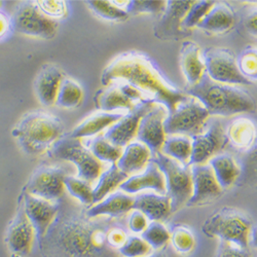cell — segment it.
Wrapping results in <instances>:
<instances>
[{
  "label": "cell",
  "mask_w": 257,
  "mask_h": 257,
  "mask_svg": "<svg viewBox=\"0 0 257 257\" xmlns=\"http://www.w3.org/2000/svg\"><path fill=\"white\" fill-rule=\"evenodd\" d=\"M141 237L156 251L164 249L171 240V231L162 223L153 221L149 223Z\"/></svg>",
  "instance_id": "e575fe53"
},
{
  "label": "cell",
  "mask_w": 257,
  "mask_h": 257,
  "mask_svg": "<svg viewBox=\"0 0 257 257\" xmlns=\"http://www.w3.org/2000/svg\"><path fill=\"white\" fill-rule=\"evenodd\" d=\"M128 178L126 174L117 168L116 164H112L109 168L103 171L97 180V184L93 190L94 205L103 201L105 198L115 192L117 188Z\"/></svg>",
  "instance_id": "83f0119b"
},
{
  "label": "cell",
  "mask_w": 257,
  "mask_h": 257,
  "mask_svg": "<svg viewBox=\"0 0 257 257\" xmlns=\"http://www.w3.org/2000/svg\"><path fill=\"white\" fill-rule=\"evenodd\" d=\"M167 8V2H128L126 12L128 15H141L152 14L161 15L164 14Z\"/></svg>",
  "instance_id": "60d3db41"
},
{
  "label": "cell",
  "mask_w": 257,
  "mask_h": 257,
  "mask_svg": "<svg viewBox=\"0 0 257 257\" xmlns=\"http://www.w3.org/2000/svg\"><path fill=\"white\" fill-rule=\"evenodd\" d=\"M49 154L57 160L72 163L77 169V177L91 184L98 180L105 170L104 164L93 156L81 140L72 137L70 134L62 136Z\"/></svg>",
  "instance_id": "8992f818"
},
{
  "label": "cell",
  "mask_w": 257,
  "mask_h": 257,
  "mask_svg": "<svg viewBox=\"0 0 257 257\" xmlns=\"http://www.w3.org/2000/svg\"><path fill=\"white\" fill-rule=\"evenodd\" d=\"M157 103L152 100H145L138 103L134 109L107 128L104 138L111 144L123 148L133 142L137 137L138 127L142 117L151 110Z\"/></svg>",
  "instance_id": "5bb4252c"
},
{
  "label": "cell",
  "mask_w": 257,
  "mask_h": 257,
  "mask_svg": "<svg viewBox=\"0 0 257 257\" xmlns=\"http://www.w3.org/2000/svg\"><path fill=\"white\" fill-rule=\"evenodd\" d=\"M20 199L22 200L25 212L33 227L35 228L38 244L48 233L60 213L59 202H52L31 196L23 191Z\"/></svg>",
  "instance_id": "9a60e30c"
},
{
  "label": "cell",
  "mask_w": 257,
  "mask_h": 257,
  "mask_svg": "<svg viewBox=\"0 0 257 257\" xmlns=\"http://www.w3.org/2000/svg\"><path fill=\"white\" fill-rule=\"evenodd\" d=\"M226 136L235 148L248 152L257 140V128L251 119L241 117L229 123Z\"/></svg>",
  "instance_id": "484cf974"
},
{
  "label": "cell",
  "mask_w": 257,
  "mask_h": 257,
  "mask_svg": "<svg viewBox=\"0 0 257 257\" xmlns=\"http://www.w3.org/2000/svg\"><path fill=\"white\" fill-rule=\"evenodd\" d=\"M133 210L142 212L149 221L163 222L171 214V200L167 195L142 194L135 198Z\"/></svg>",
  "instance_id": "603a6c76"
},
{
  "label": "cell",
  "mask_w": 257,
  "mask_h": 257,
  "mask_svg": "<svg viewBox=\"0 0 257 257\" xmlns=\"http://www.w3.org/2000/svg\"><path fill=\"white\" fill-rule=\"evenodd\" d=\"M12 25L21 34L41 39H51L58 31L59 23L42 13L35 2L21 3L13 17Z\"/></svg>",
  "instance_id": "9c48e42d"
},
{
  "label": "cell",
  "mask_w": 257,
  "mask_h": 257,
  "mask_svg": "<svg viewBox=\"0 0 257 257\" xmlns=\"http://www.w3.org/2000/svg\"><path fill=\"white\" fill-rule=\"evenodd\" d=\"M64 185H65V189L69 192V195L75 198L81 204L85 206L94 205V187L91 183L84 181L78 177L67 175L65 179H64Z\"/></svg>",
  "instance_id": "836d02e7"
},
{
  "label": "cell",
  "mask_w": 257,
  "mask_h": 257,
  "mask_svg": "<svg viewBox=\"0 0 257 257\" xmlns=\"http://www.w3.org/2000/svg\"><path fill=\"white\" fill-rule=\"evenodd\" d=\"M161 153L183 166H189L192 154V141L189 137L175 136L166 139Z\"/></svg>",
  "instance_id": "4dcf8cb0"
},
{
  "label": "cell",
  "mask_w": 257,
  "mask_h": 257,
  "mask_svg": "<svg viewBox=\"0 0 257 257\" xmlns=\"http://www.w3.org/2000/svg\"><path fill=\"white\" fill-rule=\"evenodd\" d=\"M174 249L180 254H188L196 247V238L192 231L182 225L175 226L171 231V240Z\"/></svg>",
  "instance_id": "8d00e7d4"
},
{
  "label": "cell",
  "mask_w": 257,
  "mask_h": 257,
  "mask_svg": "<svg viewBox=\"0 0 257 257\" xmlns=\"http://www.w3.org/2000/svg\"><path fill=\"white\" fill-rule=\"evenodd\" d=\"M64 78L65 75L59 67L55 65L42 67L34 81L35 95L42 105H56L58 92Z\"/></svg>",
  "instance_id": "d6986e66"
},
{
  "label": "cell",
  "mask_w": 257,
  "mask_h": 257,
  "mask_svg": "<svg viewBox=\"0 0 257 257\" xmlns=\"http://www.w3.org/2000/svg\"><path fill=\"white\" fill-rule=\"evenodd\" d=\"M12 134L27 155L36 157L51 151L63 136V124L57 116L35 110L25 114Z\"/></svg>",
  "instance_id": "277c9868"
},
{
  "label": "cell",
  "mask_w": 257,
  "mask_h": 257,
  "mask_svg": "<svg viewBox=\"0 0 257 257\" xmlns=\"http://www.w3.org/2000/svg\"><path fill=\"white\" fill-rule=\"evenodd\" d=\"M64 170L54 166L37 168L31 175L23 191L27 194L52 202H59L65 191Z\"/></svg>",
  "instance_id": "7c38bea8"
},
{
  "label": "cell",
  "mask_w": 257,
  "mask_h": 257,
  "mask_svg": "<svg viewBox=\"0 0 257 257\" xmlns=\"http://www.w3.org/2000/svg\"><path fill=\"white\" fill-rule=\"evenodd\" d=\"M134 201L135 198L131 195H127L121 190L115 191L103 201L91 206L85 211V215L91 219L102 216L119 217L133 210Z\"/></svg>",
  "instance_id": "44dd1931"
},
{
  "label": "cell",
  "mask_w": 257,
  "mask_h": 257,
  "mask_svg": "<svg viewBox=\"0 0 257 257\" xmlns=\"http://www.w3.org/2000/svg\"><path fill=\"white\" fill-rule=\"evenodd\" d=\"M209 117L210 113L203 104L189 97L174 112L168 114L165 120L166 135H181L189 138L198 136L204 132Z\"/></svg>",
  "instance_id": "ba28073f"
},
{
  "label": "cell",
  "mask_w": 257,
  "mask_h": 257,
  "mask_svg": "<svg viewBox=\"0 0 257 257\" xmlns=\"http://www.w3.org/2000/svg\"><path fill=\"white\" fill-rule=\"evenodd\" d=\"M37 241L35 228L25 212L22 200H19L16 215L8 226L5 242L13 257L28 256Z\"/></svg>",
  "instance_id": "8fae6325"
},
{
  "label": "cell",
  "mask_w": 257,
  "mask_h": 257,
  "mask_svg": "<svg viewBox=\"0 0 257 257\" xmlns=\"http://www.w3.org/2000/svg\"><path fill=\"white\" fill-rule=\"evenodd\" d=\"M110 226L77 212L57 217L38 244L42 257H118L107 243Z\"/></svg>",
  "instance_id": "6da1fadb"
},
{
  "label": "cell",
  "mask_w": 257,
  "mask_h": 257,
  "mask_svg": "<svg viewBox=\"0 0 257 257\" xmlns=\"http://www.w3.org/2000/svg\"><path fill=\"white\" fill-rule=\"evenodd\" d=\"M148 218L144 215V214L138 210H132L130 216L127 219V227L132 232L139 234L143 233L147 226L149 225Z\"/></svg>",
  "instance_id": "f6af8a7d"
},
{
  "label": "cell",
  "mask_w": 257,
  "mask_h": 257,
  "mask_svg": "<svg viewBox=\"0 0 257 257\" xmlns=\"http://www.w3.org/2000/svg\"><path fill=\"white\" fill-rule=\"evenodd\" d=\"M10 25L11 24L8 17L4 13L0 12V38L4 37L8 33Z\"/></svg>",
  "instance_id": "c3c4849f"
},
{
  "label": "cell",
  "mask_w": 257,
  "mask_h": 257,
  "mask_svg": "<svg viewBox=\"0 0 257 257\" xmlns=\"http://www.w3.org/2000/svg\"><path fill=\"white\" fill-rule=\"evenodd\" d=\"M97 108L103 112H113L115 110L131 111L138 104L122 90L120 83H111L107 85V88L100 91L95 98Z\"/></svg>",
  "instance_id": "cb8c5ba5"
},
{
  "label": "cell",
  "mask_w": 257,
  "mask_h": 257,
  "mask_svg": "<svg viewBox=\"0 0 257 257\" xmlns=\"http://www.w3.org/2000/svg\"><path fill=\"white\" fill-rule=\"evenodd\" d=\"M192 154L189 166L205 165L218 156L229 141L224 127L219 120L212 121L202 134L192 137Z\"/></svg>",
  "instance_id": "4fadbf2b"
},
{
  "label": "cell",
  "mask_w": 257,
  "mask_h": 257,
  "mask_svg": "<svg viewBox=\"0 0 257 257\" xmlns=\"http://www.w3.org/2000/svg\"><path fill=\"white\" fill-rule=\"evenodd\" d=\"M242 167V172H244L246 179L257 181V140L247 152Z\"/></svg>",
  "instance_id": "7bdbcfd3"
},
{
  "label": "cell",
  "mask_w": 257,
  "mask_h": 257,
  "mask_svg": "<svg viewBox=\"0 0 257 257\" xmlns=\"http://www.w3.org/2000/svg\"><path fill=\"white\" fill-rule=\"evenodd\" d=\"M234 25V15L225 5L216 4L208 13L198 27L212 33H223Z\"/></svg>",
  "instance_id": "f1b7e54d"
},
{
  "label": "cell",
  "mask_w": 257,
  "mask_h": 257,
  "mask_svg": "<svg viewBox=\"0 0 257 257\" xmlns=\"http://www.w3.org/2000/svg\"><path fill=\"white\" fill-rule=\"evenodd\" d=\"M82 97L83 92L80 85L75 80L65 76L60 85L56 105L66 109L76 108L80 105Z\"/></svg>",
  "instance_id": "1f68e13d"
},
{
  "label": "cell",
  "mask_w": 257,
  "mask_h": 257,
  "mask_svg": "<svg viewBox=\"0 0 257 257\" xmlns=\"http://www.w3.org/2000/svg\"><path fill=\"white\" fill-rule=\"evenodd\" d=\"M169 112L166 107L157 103L141 119L137 140L146 145L153 155L161 153L166 141L165 120Z\"/></svg>",
  "instance_id": "2e32d148"
},
{
  "label": "cell",
  "mask_w": 257,
  "mask_h": 257,
  "mask_svg": "<svg viewBox=\"0 0 257 257\" xmlns=\"http://www.w3.org/2000/svg\"><path fill=\"white\" fill-rule=\"evenodd\" d=\"M119 189L127 195H135L146 189L156 191L159 195H166V180L158 165L151 161L143 172L130 176L120 186Z\"/></svg>",
  "instance_id": "ac0fdd59"
},
{
  "label": "cell",
  "mask_w": 257,
  "mask_h": 257,
  "mask_svg": "<svg viewBox=\"0 0 257 257\" xmlns=\"http://www.w3.org/2000/svg\"><path fill=\"white\" fill-rule=\"evenodd\" d=\"M85 4L89 6V9L93 11L95 15L107 21L121 22L130 16L125 10L115 6L113 2H87Z\"/></svg>",
  "instance_id": "d590c367"
},
{
  "label": "cell",
  "mask_w": 257,
  "mask_h": 257,
  "mask_svg": "<svg viewBox=\"0 0 257 257\" xmlns=\"http://www.w3.org/2000/svg\"><path fill=\"white\" fill-rule=\"evenodd\" d=\"M123 116L122 113L115 112H98L90 115L76 125L70 135L76 139H84L97 136L102 131L107 130L113 123Z\"/></svg>",
  "instance_id": "d4e9b609"
},
{
  "label": "cell",
  "mask_w": 257,
  "mask_h": 257,
  "mask_svg": "<svg viewBox=\"0 0 257 257\" xmlns=\"http://www.w3.org/2000/svg\"><path fill=\"white\" fill-rule=\"evenodd\" d=\"M147 257H167V255L163 251H156L152 255H149Z\"/></svg>",
  "instance_id": "f907efd6"
},
{
  "label": "cell",
  "mask_w": 257,
  "mask_h": 257,
  "mask_svg": "<svg viewBox=\"0 0 257 257\" xmlns=\"http://www.w3.org/2000/svg\"><path fill=\"white\" fill-rule=\"evenodd\" d=\"M215 5L216 3L214 2H196L184 18L182 26L186 28H192L195 26L198 27Z\"/></svg>",
  "instance_id": "ab89813d"
},
{
  "label": "cell",
  "mask_w": 257,
  "mask_h": 257,
  "mask_svg": "<svg viewBox=\"0 0 257 257\" xmlns=\"http://www.w3.org/2000/svg\"><path fill=\"white\" fill-rule=\"evenodd\" d=\"M0 6H2V3H0Z\"/></svg>",
  "instance_id": "816d5d0a"
},
{
  "label": "cell",
  "mask_w": 257,
  "mask_h": 257,
  "mask_svg": "<svg viewBox=\"0 0 257 257\" xmlns=\"http://www.w3.org/2000/svg\"><path fill=\"white\" fill-rule=\"evenodd\" d=\"M166 180V195L171 200L172 213L187 205L192 196V176L190 166H183L162 153L153 155Z\"/></svg>",
  "instance_id": "52a82bcc"
},
{
  "label": "cell",
  "mask_w": 257,
  "mask_h": 257,
  "mask_svg": "<svg viewBox=\"0 0 257 257\" xmlns=\"http://www.w3.org/2000/svg\"><path fill=\"white\" fill-rule=\"evenodd\" d=\"M101 81L106 87L115 82L131 84L148 100L164 105L169 113L174 112L181 103L189 98L164 77L151 59L136 52L117 56L104 69Z\"/></svg>",
  "instance_id": "7a4b0ae2"
},
{
  "label": "cell",
  "mask_w": 257,
  "mask_h": 257,
  "mask_svg": "<svg viewBox=\"0 0 257 257\" xmlns=\"http://www.w3.org/2000/svg\"><path fill=\"white\" fill-rule=\"evenodd\" d=\"M217 257H257V255L249 248H242L221 241Z\"/></svg>",
  "instance_id": "ee69618b"
},
{
  "label": "cell",
  "mask_w": 257,
  "mask_h": 257,
  "mask_svg": "<svg viewBox=\"0 0 257 257\" xmlns=\"http://www.w3.org/2000/svg\"><path fill=\"white\" fill-rule=\"evenodd\" d=\"M245 30L255 37H257V10L249 13L244 19Z\"/></svg>",
  "instance_id": "7dc6e473"
},
{
  "label": "cell",
  "mask_w": 257,
  "mask_h": 257,
  "mask_svg": "<svg viewBox=\"0 0 257 257\" xmlns=\"http://www.w3.org/2000/svg\"><path fill=\"white\" fill-rule=\"evenodd\" d=\"M214 175L222 189L229 188L239 180L242 170L234 159L228 155H218L209 161Z\"/></svg>",
  "instance_id": "4316f807"
},
{
  "label": "cell",
  "mask_w": 257,
  "mask_h": 257,
  "mask_svg": "<svg viewBox=\"0 0 257 257\" xmlns=\"http://www.w3.org/2000/svg\"><path fill=\"white\" fill-rule=\"evenodd\" d=\"M207 76L215 82L234 85H249L248 80L240 71L237 58L228 49L207 48L203 53Z\"/></svg>",
  "instance_id": "30bf717a"
},
{
  "label": "cell",
  "mask_w": 257,
  "mask_h": 257,
  "mask_svg": "<svg viewBox=\"0 0 257 257\" xmlns=\"http://www.w3.org/2000/svg\"><path fill=\"white\" fill-rule=\"evenodd\" d=\"M180 67L188 87L199 83L206 75V65L201 48L194 41H186L180 50Z\"/></svg>",
  "instance_id": "ffe728a7"
},
{
  "label": "cell",
  "mask_w": 257,
  "mask_h": 257,
  "mask_svg": "<svg viewBox=\"0 0 257 257\" xmlns=\"http://www.w3.org/2000/svg\"><path fill=\"white\" fill-rule=\"evenodd\" d=\"M196 2H167V8L163 14L159 30L165 35L179 31L187 13Z\"/></svg>",
  "instance_id": "f546056e"
},
{
  "label": "cell",
  "mask_w": 257,
  "mask_h": 257,
  "mask_svg": "<svg viewBox=\"0 0 257 257\" xmlns=\"http://www.w3.org/2000/svg\"><path fill=\"white\" fill-rule=\"evenodd\" d=\"M35 3L39 10L51 19H61L68 14L67 3L63 0H38Z\"/></svg>",
  "instance_id": "b9f144b4"
},
{
  "label": "cell",
  "mask_w": 257,
  "mask_h": 257,
  "mask_svg": "<svg viewBox=\"0 0 257 257\" xmlns=\"http://www.w3.org/2000/svg\"><path fill=\"white\" fill-rule=\"evenodd\" d=\"M250 245L257 249V225L252 226L250 234Z\"/></svg>",
  "instance_id": "681fc988"
},
{
  "label": "cell",
  "mask_w": 257,
  "mask_h": 257,
  "mask_svg": "<svg viewBox=\"0 0 257 257\" xmlns=\"http://www.w3.org/2000/svg\"><path fill=\"white\" fill-rule=\"evenodd\" d=\"M190 171L192 176V196L187 206L204 205L220 197L223 189L209 164L192 165L190 166Z\"/></svg>",
  "instance_id": "e0dca14e"
},
{
  "label": "cell",
  "mask_w": 257,
  "mask_h": 257,
  "mask_svg": "<svg viewBox=\"0 0 257 257\" xmlns=\"http://www.w3.org/2000/svg\"><path fill=\"white\" fill-rule=\"evenodd\" d=\"M87 147L98 161L101 163H110L111 165L117 163L123 151V148L111 144L104 136L100 135L90 140Z\"/></svg>",
  "instance_id": "d6a6232c"
},
{
  "label": "cell",
  "mask_w": 257,
  "mask_h": 257,
  "mask_svg": "<svg viewBox=\"0 0 257 257\" xmlns=\"http://www.w3.org/2000/svg\"><path fill=\"white\" fill-rule=\"evenodd\" d=\"M127 238L128 237L125 230L118 226H111L107 231V243L116 251H118V249L123 246Z\"/></svg>",
  "instance_id": "bcb514c9"
},
{
  "label": "cell",
  "mask_w": 257,
  "mask_h": 257,
  "mask_svg": "<svg viewBox=\"0 0 257 257\" xmlns=\"http://www.w3.org/2000/svg\"><path fill=\"white\" fill-rule=\"evenodd\" d=\"M154 252L151 245L139 235L128 237L123 246L118 249L119 255L123 257H147Z\"/></svg>",
  "instance_id": "74e56055"
},
{
  "label": "cell",
  "mask_w": 257,
  "mask_h": 257,
  "mask_svg": "<svg viewBox=\"0 0 257 257\" xmlns=\"http://www.w3.org/2000/svg\"><path fill=\"white\" fill-rule=\"evenodd\" d=\"M152 158L153 154L146 145L139 141L132 142L124 147L116 166L121 172L130 177L143 172Z\"/></svg>",
  "instance_id": "7402d4cb"
},
{
  "label": "cell",
  "mask_w": 257,
  "mask_h": 257,
  "mask_svg": "<svg viewBox=\"0 0 257 257\" xmlns=\"http://www.w3.org/2000/svg\"><path fill=\"white\" fill-rule=\"evenodd\" d=\"M202 229L207 237L249 248L252 223L244 213L238 210L223 208L215 212L205 221Z\"/></svg>",
  "instance_id": "5b68a950"
},
{
  "label": "cell",
  "mask_w": 257,
  "mask_h": 257,
  "mask_svg": "<svg viewBox=\"0 0 257 257\" xmlns=\"http://www.w3.org/2000/svg\"><path fill=\"white\" fill-rule=\"evenodd\" d=\"M184 93L200 101L210 115L230 116L252 112L256 108L253 98L247 92L213 81L207 75L199 83L187 85Z\"/></svg>",
  "instance_id": "3957f363"
},
{
  "label": "cell",
  "mask_w": 257,
  "mask_h": 257,
  "mask_svg": "<svg viewBox=\"0 0 257 257\" xmlns=\"http://www.w3.org/2000/svg\"><path fill=\"white\" fill-rule=\"evenodd\" d=\"M241 73L251 82L257 81V49L245 50L237 59Z\"/></svg>",
  "instance_id": "f35d334b"
}]
</instances>
